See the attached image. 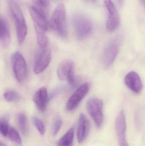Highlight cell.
Instances as JSON below:
<instances>
[{"label": "cell", "mask_w": 145, "mask_h": 146, "mask_svg": "<svg viewBox=\"0 0 145 146\" xmlns=\"http://www.w3.org/2000/svg\"><path fill=\"white\" fill-rule=\"evenodd\" d=\"M0 146H6V145L4 143L1 141V143H0Z\"/></svg>", "instance_id": "f1b7e54d"}, {"label": "cell", "mask_w": 145, "mask_h": 146, "mask_svg": "<svg viewBox=\"0 0 145 146\" xmlns=\"http://www.w3.org/2000/svg\"><path fill=\"white\" fill-rule=\"evenodd\" d=\"M10 12L14 22L18 42L20 44L23 43L27 35L26 21L19 6L13 0H9Z\"/></svg>", "instance_id": "7a4b0ae2"}, {"label": "cell", "mask_w": 145, "mask_h": 146, "mask_svg": "<svg viewBox=\"0 0 145 146\" xmlns=\"http://www.w3.org/2000/svg\"><path fill=\"white\" fill-rule=\"evenodd\" d=\"M117 2L118 3L119 6L122 7L123 5V3H124V0H117Z\"/></svg>", "instance_id": "83f0119b"}, {"label": "cell", "mask_w": 145, "mask_h": 146, "mask_svg": "<svg viewBox=\"0 0 145 146\" xmlns=\"http://www.w3.org/2000/svg\"><path fill=\"white\" fill-rule=\"evenodd\" d=\"M90 88L89 82H86L80 86L68 100L66 105L68 111H72L77 107L83 98L86 96Z\"/></svg>", "instance_id": "30bf717a"}, {"label": "cell", "mask_w": 145, "mask_h": 146, "mask_svg": "<svg viewBox=\"0 0 145 146\" xmlns=\"http://www.w3.org/2000/svg\"><path fill=\"white\" fill-rule=\"evenodd\" d=\"M104 2L109 13L106 21V29L109 32H112L120 25V16L116 7L112 0H104Z\"/></svg>", "instance_id": "9c48e42d"}, {"label": "cell", "mask_w": 145, "mask_h": 146, "mask_svg": "<svg viewBox=\"0 0 145 146\" xmlns=\"http://www.w3.org/2000/svg\"><path fill=\"white\" fill-rule=\"evenodd\" d=\"M90 129V123L87 117L83 113L79 116L77 130V137L78 142L82 143L87 137Z\"/></svg>", "instance_id": "4fadbf2b"}, {"label": "cell", "mask_w": 145, "mask_h": 146, "mask_svg": "<svg viewBox=\"0 0 145 146\" xmlns=\"http://www.w3.org/2000/svg\"><path fill=\"white\" fill-rule=\"evenodd\" d=\"M115 129L117 137L126 135L127 130L126 117L123 111H120L117 117Z\"/></svg>", "instance_id": "2e32d148"}, {"label": "cell", "mask_w": 145, "mask_h": 146, "mask_svg": "<svg viewBox=\"0 0 145 146\" xmlns=\"http://www.w3.org/2000/svg\"><path fill=\"white\" fill-rule=\"evenodd\" d=\"M74 138V129H70L67 133L61 138L58 142L59 146H73Z\"/></svg>", "instance_id": "ac0fdd59"}, {"label": "cell", "mask_w": 145, "mask_h": 146, "mask_svg": "<svg viewBox=\"0 0 145 146\" xmlns=\"http://www.w3.org/2000/svg\"><path fill=\"white\" fill-rule=\"evenodd\" d=\"M62 118L60 116L56 117L54 121L52 126V133L54 136H55L58 133L62 127Z\"/></svg>", "instance_id": "d4e9b609"}, {"label": "cell", "mask_w": 145, "mask_h": 146, "mask_svg": "<svg viewBox=\"0 0 145 146\" xmlns=\"http://www.w3.org/2000/svg\"><path fill=\"white\" fill-rule=\"evenodd\" d=\"M50 27L61 38L66 40L68 38L67 15L64 4H59L54 9L50 21Z\"/></svg>", "instance_id": "6da1fadb"}, {"label": "cell", "mask_w": 145, "mask_h": 146, "mask_svg": "<svg viewBox=\"0 0 145 146\" xmlns=\"http://www.w3.org/2000/svg\"><path fill=\"white\" fill-rule=\"evenodd\" d=\"M9 139L13 142L18 144L22 143L21 139L17 130L12 127H10L8 135Z\"/></svg>", "instance_id": "603a6c76"}, {"label": "cell", "mask_w": 145, "mask_h": 146, "mask_svg": "<svg viewBox=\"0 0 145 146\" xmlns=\"http://www.w3.org/2000/svg\"><path fill=\"white\" fill-rule=\"evenodd\" d=\"M57 74L60 80H66L71 86L75 84V66L74 62L71 60H65L60 64L58 68Z\"/></svg>", "instance_id": "ba28073f"}, {"label": "cell", "mask_w": 145, "mask_h": 146, "mask_svg": "<svg viewBox=\"0 0 145 146\" xmlns=\"http://www.w3.org/2000/svg\"><path fill=\"white\" fill-rule=\"evenodd\" d=\"M140 1H141V2L143 3V4H144L145 7V0H140Z\"/></svg>", "instance_id": "f546056e"}, {"label": "cell", "mask_w": 145, "mask_h": 146, "mask_svg": "<svg viewBox=\"0 0 145 146\" xmlns=\"http://www.w3.org/2000/svg\"><path fill=\"white\" fill-rule=\"evenodd\" d=\"M9 117L4 116L0 120V132L3 136L7 137L8 135L9 127Z\"/></svg>", "instance_id": "44dd1931"}, {"label": "cell", "mask_w": 145, "mask_h": 146, "mask_svg": "<svg viewBox=\"0 0 145 146\" xmlns=\"http://www.w3.org/2000/svg\"><path fill=\"white\" fill-rule=\"evenodd\" d=\"M3 97L6 101L9 102H14L20 100V95L14 90H8L6 91L3 94Z\"/></svg>", "instance_id": "7402d4cb"}, {"label": "cell", "mask_w": 145, "mask_h": 146, "mask_svg": "<svg viewBox=\"0 0 145 146\" xmlns=\"http://www.w3.org/2000/svg\"><path fill=\"white\" fill-rule=\"evenodd\" d=\"M37 43L40 48H47L48 47V38L46 35V31L39 27L34 25Z\"/></svg>", "instance_id": "e0dca14e"}, {"label": "cell", "mask_w": 145, "mask_h": 146, "mask_svg": "<svg viewBox=\"0 0 145 146\" xmlns=\"http://www.w3.org/2000/svg\"><path fill=\"white\" fill-rule=\"evenodd\" d=\"M64 88L63 87H59L58 88H56V89L54 90L52 92L51 94V95L49 97V100L52 99V98H54L55 96H57L59 93L61 92L62 91L64 90Z\"/></svg>", "instance_id": "4316f807"}, {"label": "cell", "mask_w": 145, "mask_h": 146, "mask_svg": "<svg viewBox=\"0 0 145 146\" xmlns=\"http://www.w3.org/2000/svg\"><path fill=\"white\" fill-rule=\"evenodd\" d=\"M124 82L127 87L134 93L138 94L142 91V81L139 75L136 72L128 73L124 78Z\"/></svg>", "instance_id": "7c38bea8"}, {"label": "cell", "mask_w": 145, "mask_h": 146, "mask_svg": "<svg viewBox=\"0 0 145 146\" xmlns=\"http://www.w3.org/2000/svg\"><path fill=\"white\" fill-rule=\"evenodd\" d=\"M32 121L33 124L38 130L39 133L41 135H44L46 132V128L42 121L36 117H33Z\"/></svg>", "instance_id": "cb8c5ba5"}, {"label": "cell", "mask_w": 145, "mask_h": 146, "mask_svg": "<svg viewBox=\"0 0 145 146\" xmlns=\"http://www.w3.org/2000/svg\"><path fill=\"white\" fill-rule=\"evenodd\" d=\"M72 22L76 36L78 40L85 39L92 32L93 23L85 15L81 13L75 14L72 17Z\"/></svg>", "instance_id": "3957f363"}, {"label": "cell", "mask_w": 145, "mask_h": 146, "mask_svg": "<svg viewBox=\"0 0 145 146\" xmlns=\"http://www.w3.org/2000/svg\"><path fill=\"white\" fill-rule=\"evenodd\" d=\"M33 6L47 17L50 10V3L48 0H34Z\"/></svg>", "instance_id": "d6986e66"}, {"label": "cell", "mask_w": 145, "mask_h": 146, "mask_svg": "<svg viewBox=\"0 0 145 146\" xmlns=\"http://www.w3.org/2000/svg\"><path fill=\"white\" fill-rule=\"evenodd\" d=\"M87 108L96 127L100 128L104 121L103 101L97 98L90 99L87 103Z\"/></svg>", "instance_id": "5b68a950"}, {"label": "cell", "mask_w": 145, "mask_h": 146, "mask_svg": "<svg viewBox=\"0 0 145 146\" xmlns=\"http://www.w3.org/2000/svg\"><path fill=\"white\" fill-rule=\"evenodd\" d=\"M29 13L34 23V25L47 31L50 27L47 17L37 9L33 6L29 8Z\"/></svg>", "instance_id": "8fae6325"}, {"label": "cell", "mask_w": 145, "mask_h": 146, "mask_svg": "<svg viewBox=\"0 0 145 146\" xmlns=\"http://www.w3.org/2000/svg\"><path fill=\"white\" fill-rule=\"evenodd\" d=\"M33 100L36 106L40 111L43 112L47 109L49 98L47 89L42 87L38 89L33 96Z\"/></svg>", "instance_id": "5bb4252c"}, {"label": "cell", "mask_w": 145, "mask_h": 146, "mask_svg": "<svg viewBox=\"0 0 145 146\" xmlns=\"http://www.w3.org/2000/svg\"><path fill=\"white\" fill-rule=\"evenodd\" d=\"M51 60V51L49 48L39 47L35 58L34 72L39 74L44 72L50 64Z\"/></svg>", "instance_id": "8992f818"}, {"label": "cell", "mask_w": 145, "mask_h": 146, "mask_svg": "<svg viewBox=\"0 0 145 146\" xmlns=\"http://www.w3.org/2000/svg\"><path fill=\"white\" fill-rule=\"evenodd\" d=\"M121 42V38L117 37L111 40L105 47L102 55V62L105 67H110L115 61Z\"/></svg>", "instance_id": "277c9868"}, {"label": "cell", "mask_w": 145, "mask_h": 146, "mask_svg": "<svg viewBox=\"0 0 145 146\" xmlns=\"http://www.w3.org/2000/svg\"><path fill=\"white\" fill-rule=\"evenodd\" d=\"M12 61L15 78L18 82L22 83L25 80L27 74V68L24 58L20 52H16L12 56Z\"/></svg>", "instance_id": "52a82bcc"}, {"label": "cell", "mask_w": 145, "mask_h": 146, "mask_svg": "<svg viewBox=\"0 0 145 146\" xmlns=\"http://www.w3.org/2000/svg\"><path fill=\"white\" fill-rule=\"evenodd\" d=\"M0 40L3 48H7L9 45L10 42L9 26L6 20L2 17L0 18Z\"/></svg>", "instance_id": "9a60e30c"}, {"label": "cell", "mask_w": 145, "mask_h": 146, "mask_svg": "<svg viewBox=\"0 0 145 146\" xmlns=\"http://www.w3.org/2000/svg\"><path fill=\"white\" fill-rule=\"evenodd\" d=\"M119 146H129L126 139V135L117 137Z\"/></svg>", "instance_id": "484cf974"}, {"label": "cell", "mask_w": 145, "mask_h": 146, "mask_svg": "<svg viewBox=\"0 0 145 146\" xmlns=\"http://www.w3.org/2000/svg\"><path fill=\"white\" fill-rule=\"evenodd\" d=\"M18 123L21 133L24 135L27 134L29 130L28 121L25 114L20 113L18 116Z\"/></svg>", "instance_id": "ffe728a7"}]
</instances>
